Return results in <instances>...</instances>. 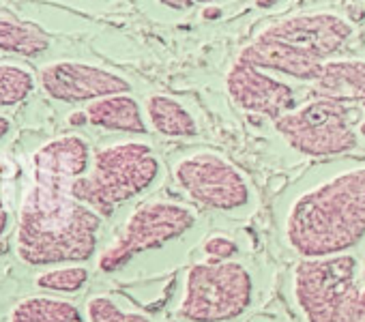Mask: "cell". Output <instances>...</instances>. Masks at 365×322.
Returning a JSON list of instances; mask_svg holds the SVG:
<instances>
[{"mask_svg":"<svg viewBox=\"0 0 365 322\" xmlns=\"http://www.w3.org/2000/svg\"><path fill=\"white\" fill-rule=\"evenodd\" d=\"M88 142L80 135H61L33 155L29 185L16 234L22 262L50 266L84 262L97 249L101 217L73 196V183L86 175Z\"/></svg>","mask_w":365,"mask_h":322,"instance_id":"6da1fadb","label":"cell"},{"mask_svg":"<svg viewBox=\"0 0 365 322\" xmlns=\"http://www.w3.org/2000/svg\"><path fill=\"white\" fill-rule=\"evenodd\" d=\"M301 258L348 254L365 239V166L344 170L301 194L284 224Z\"/></svg>","mask_w":365,"mask_h":322,"instance_id":"7a4b0ae2","label":"cell"},{"mask_svg":"<svg viewBox=\"0 0 365 322\" xmlns=\"http://www.w3.org/2000/svg\"><path fill=\"white\" fill-rule=\"evenodd\" d=\"M352 33V24L333 11L297 14L260 31L241 50L239 61L314 84L324 63L350 41Z\"/></svg>","mask_w":365,"mask_h":322,"instance_id":"3957f363","label":"cell"},{"mask_svg":"<svg viewBox=\"0 0 365 322\" xmlns=\"http://www.w3.org/2000/svg\"><path fill=\"white\" fill-rule=\"evenodd\" d=\"M350 254L303 258L292 275L294 301L307 322H365V286Z\"/></svg>","mask_w":365,"mask_h":322,"instance_id":"277c9868","label":"cell"},{"mask_svg":"<svg viewBox=\"0 0 365 322\" xmlns=\"http://www.w3.org/2000/svg\"><path fill=\"white\" fill-rule=\"evenodd\" d=\"M159 159L144 142H118L95 152L93 170L73 183V196L99 217L148 189L159 177Z\"/></svg>","mask_w":365,"mask_h":322,"instance_id":"5b68a950","label":"cell"},{"mask_svg":"<svg viewBox=\"0 0 365 322\" xmlns=\"http://www.w3.org/2000/svg\"><path fill=\"white\" fill-rule=\"evenodd\" d=\"M252 296L254 279L241 262H198L187 271L176 316L185 322H228L252 305Z\"/></svg>","mask_w":365,"mask_h":322,"instance_id":"8992f818","label":"cell"},{"mask_svg":"<svg viewBox=\"0 0 365 322\" xmlns=\"http://www.w3.org/2000/svg\"><path fill=\"white\" fill-rule=\"evenodd\" d=\"M275 131L301 155L331 157L356 146V131L344 103L316 97L275 120Z\"/></svg>","mask_w":365,"mask_h":322,"instance_id":"52a82bcc","label":"cell"},{"mask_svg":"<svg viewBox=\"0 0 365 322\" xmlns=\"http://www.w3.org/2000/svg\"><path fill=\"white\" fill-rule=\"evenodd\" d=\"M196 215L187 207L174 202H146L138 207L123 226L116 241L99 256V269L114 273L138 254L165 245L194 228Z\"/></svg>","mask_w":365,"mask_h":322,"instance_id":"ba28073f","label":"cell"},{"mask_svg":"<svg viewBox=\"0 0 365 322\" xmlns=\"http://www.w3.org/2000/svg\"><path fill=\"white\" fill-rule=\"evenodd\" d=\"M178 187L202 207L237 211L250 202V185L243 172L213 150L182 157L174 166Z\"/></svg>","mask_w":365,"mask_h":322,"instance_id":"9c48e42d","label":"cell"},{"mask_svg":"<svg viewBox=\"0 0 365 322\" xmlns=\"http://www.w3.org/2000/svg\"><path fill=\"white\" fill-rule=\"evenodd\" d=\"M39 84L48 97L63 103H93L110 95H129L131 90V82L127 78L78 61L48 63L39 71Z\"/></svg>","mask_w":365,"mask_h":322,"instance_id":"30bf717a","label":"cell"},{"mask_svg":"<svg viewBox=\"0 0 365 322\" xmlns=\"http://www.w3.org/2000/svg\"><path fill=\"white\" fill-rule=\"evenodd\" d=\"M226 90L243 112L262 114L273 123L292 112L297 103L292 86L241 61L230 67L226 76Z\"/></svg>","mask_w":365,"mask_h":322,"instance_id":"8fae6325","label":"cell"},{"mask_svg":"<svg viewBox=\"0 0 365 322\" xmlns=\"http://www.w3.org/2000/svg\"><path fill=\"white\" fill-rule=\"evenodd\" d=\"M314 95L337 103L365 105V61L363 58H331L324 63Z\"/></svg>","mask_w":365,"mask_h":322,"instance_id":"7c38bea8","label":"cell"},{"mask_svg":"<svg viewBox=\"0 0 365 322\" xmlns=\"http://www.w3.org/2000/svg\"><path fill=\"white\" fill-rule=\"evenodd\" d=\"M88 123L110 131L125 133H146V120L140 110V103L131 95H110L88 103L86 108Z\"/></svg>","mask_w":365,"mask_h":322,"instance_id":"4fadbf2b","label":"cell"},{"mask_svg":"<svg viewBox=\"0 0 365 322\" xmlns=\"http://www.w3.org/2000/svg\"><path fill=\"white\" fill-rule=\"evenodd\" d=\"M144 112L153 129L168 137H194L198 133L196 118L192 112L168 95H148Z\"/></svg>","mask_w":365,"mask_h":322,"instance_id":"5bb4252c","label":"cell"},{"mask_svg":"<svg viewBox=\"0 0 365 322\" xmlns=\"http://www.w3.org/2000/svg\"><path fill=\"white\" fill-rule=\"evenodd\" d=\"M48 48L50 39L37 24L0 7V50L20 56H39Z\"/></svg>","mask_w":365,"mask_h":322,"instance_id":"9a60e30c","label":"cell"},{"mask_svg":"<svg viewBox=\"0 0 365 322\" xmlns=\"http://www.w3.org/2000/svg\"><path fill=\"white\" fill-rule=\"evenodd\" d=\"M11 322H84L80 309L61 298L31 296L16 305Z\"/></svg>","mask_w":365,"mask_h":322,"instance_id":"2e32d148","label":"cell"},{"mask_svg":"<svg viewBox=\"0 0 365 322\" xmlns=\"http://www.w3.org/2000/svg\"><path fill=\"white\" fill-rule=\"evenodd\" d=\"M35 90V78L29 69L0 63V108L16 105Z\"/></svg>","mask_w":365,"mask_h":322,"instance_id":"e0dca14e","label":"cell"},{"mask_svg":"<svg viewBox=\"0 0 365 322\" xmlns=\"http://www.w3.org/2000/svg\"><path fill=\"white\" fill-rule=\"evenodd\" d=\"M88 281V269L82 264L46 271L37 277V286L52 292H78Z\"/></svg>","mask_w":365,"mask_h":322,"instance_id":"ac0fdd59","label":"cell"},{"mask_svg":"<svg viewBox=\"0 0 365 322\" xmlns=\"http://www.w3.org/2000/svg\"><path fill=\"white\" fill-rule=\"evenodd\" d=\"M88 322H150L144 313L127 311L110 296H93L86 303Z\"/></svg>","mask_w":365,"mask_h":322,"instance_id":"d6986e66","label":"cell"},{"mask_svg":"<svg viewBox=\"0 0 365 322\" xmlns=\"http://www.w3.org/2000/svg\"><path fill=\"white\" fill-rule=\"evenodd\" d=\"M202 249L209 256V260H232L239 254V245L230 237H224V234L209 237Z\"/></svg>","mask_w":365,"mask_h":322,"instance_id":"ffe728a7","label":"cell"},{"mask_svg":"<svg viewBox=\"0 0 365 322\" xmlns=\"http://www.w3.org/2000/svg\"><path fill=\"white\" fill-rule=\"evenodd\" d=\"M159 3L168 9H174V11H185V9H192L196 5H211V3H217V0H159Z\"/></svg>","mask_w":365,"mask_h":322,"instance_id":"44dd1931","label":"cell"},{"mask_svg":"<svg viewBox=\"0 0 365 322\" xmlns=\"http://www.w3.org/2000/svg\"><path fill=\"white\" fill-rule=\"evenodd\" d=\"M7 224H9V213H7V209H5V204H3V198H0V237L5 234Z\"/></svg>","mask_w":365,"mask_h":322,"instance_id":"7402d4cb","label":"cell"},{"mask_svg":"<svg viewBox=\"0 0 365 322\" xmlns=\"http://www.w3.org/2000/svg\"><path fill=\"white\" fill-rule=\"evenodd\" d=\"M9 129H11V123H9V118L0 114V140H3V137L9 133Z\"/></svg>","mask_w":365,"mask_h":322,"instance_id":"603a6c76","label":"cell"},{"mask_svg":"<svg viewBox=\"0 0 365 322\" xmlns=\"http://www.w3.org/2000/svg\"><path fill=\"white\" fill-rule=\"evenodd\" d=\"M222 16V9H211V5L202 11V18L205 20H215V18H220Z\"/></svg>","mask_w":365,"mask_h":322,"instance_id":"cb8c5ba5","label":"cell"},{"mask_svg":"<svg viewBox=\"0 0 365 322\" xmlns=\"http://www.w3.org/2000/svg\"><path fill=\"white\" fill-rule=\"evenodd\" d=\"M69 123H71V125H84V123H88V116H86V112H82V114H71V116H69Z\"/></svg>","mask_w":365,"mask_h":322,"instance_id":"d4e9b609","label":"cell"},{"mask_svg":"<svg viewBox=\"0 0 365 322\" xmlns=\"http://www.w3.org/2000/svg\"><path fill=\"white\" fill-rule=\"evenodd\" d=\"M277 3H282V0H256V7L258 9H269V7H273Z\"/></svg>","mask_w":365,"mask_h":322,"instance_id":"484cf974","label":"cell"},{"mask_svg":"<svg viewBox=\"0 0 365 322\" xmlns=\"http://www.w3.org/2000/svg\"><path fill=\"white\" fill-rule=\"evenodd\" d=\"M359 133H361V135L365 137V120H363V123L359 125Z\"/></svg>","mask_w":365,"mask_h":322,"instance_id":"4316f807","label":"cell"}]
</instances>
